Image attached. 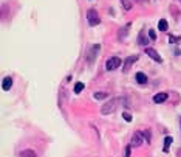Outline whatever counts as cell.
<instances>
[{
	"instance_id": "cell-1",
	"label": "cell",
	"mask_w": 181,
	"mask_h": 157,
	"mask_svg": "<svg viewBox=\"0 0 181 157\" xmlns=\"http://www.w3.org/2000/svg\"><path fill=\"white\" fill-rule=\"evenodd\" d=\"M122 101L121 98H112L110 101L107 103V104H104L102 107H101V112L104 113V115H108V113H113L115 111H116V107H118V104Z\"/></svg>"
},
{
	"instance_id": "cell-10",
	"label": "cell",
	"mask_w": 181,
	"mask_h": 157,
	"mask_svg": "<svg viewBox=\"0 0 181 157\" xmlns=\"http://www.w3.org/2000/svg\"><path fill=\"white\" fill-rule=\"evenodd\" d=\"M135 78H136V83L138 84H147V76H146V73H142V72H138L135 75Z\"/></svg>"
},
{
	"instance_id": "cell-15",
	"label": "cell",
	"mask_w": 181,
	"mask_h": 157,
	"mask_svg": "<svg viewBox=\"0 0 181 157\" xmlns=\"http://www.w3.org/2000/svg\"><path fill=\"white\" fill-rule=\"evenodd\" d=\"M158 30H161V31L167 30V20L166 19H161L160 22H158Z\"/></svg>"
},
{
	"instance_id": "cell-2",
	"label": "cell",
	"mask_w": 181,
	"mask_h": 157,
	"mask_svg": "<svg viewBox=\"0 0 181 157\" xmlns=\"http://www.w3.org/2000/svg\"><path fill=\"white\" fill-rule=\"evenodd\" d=\"M87 19H88L90 26H96V25H99V22H101L99 14H98V11H96V9H93V8H90L88 11H87Z\"/></svg>"
},
{
	"instance_id": "cell-6",
	"label": "cell",
	"mask_w": 181,
	"mask_h": 157,
	"mask_svg": "<svg viewBox=\"0 0 181 157\" xmlns=\"http://www.w3.org/2000/svg\"><path fill=\"white\" fill-rule=\"evenodd\" d=\"M138 61V55H133V56H129L127 59H125V62H124V72H129L130 67L133 66V64Z\"/></svg>"
},
{
	"instance_id": "cell-19",
	"label": "cell",
	"mask_w": 181,
	"mask_h": 157,
	"mask_svg": "<svg viewBox=\"0 0 181 157\" xmlns=\"http://www.w3.org/2000/svg\"><path fill=\"white\" fill-rule=\"evenodd\" d=\"M142 135H144L146 142H147V143H150V131H149V129H146V131L142 132Z\"/></svg>"
},
{
	"instance_id": "cell-5",
	"label": "cell",
	"mask_w": 181,
	"mask_h": 157,
	"mask_svg": "<svg viewBox=\"0 0 181 157\" xmlns=\"http://www.w3.org/2000/svg\"><path fill=\"white\" fill-rule=\"evenodd\" d=\"M146 55H149V56L153 59V61H156V62H163V58L158 55V51L153 50V48H149V47H147V48H146Z\"/></svg>"
},
{
	"instance_id": "cell-18",
	"label": "cell",
	"mask_w": 181,
	"mask_h": 157,
	"mask_svg": "<svg viewBox=\"0 0 181 157\" xmlns=\"http://www.w3.org/2000/svg\"><path fill=\"white\" fill-rule=\"evenodd\" d=\"M181 41V37L180 36H169V42H172V44H178V42Z\"/></svg>"
},
{
	"instance_id": "cell-13",
	"label": "cell",
	"mask_w": 181,
	"mask_h": 157,
	"mask_svg": "<svg viewBox=\"0 0 181 157\" xmlns=\"http://www.w3.org/2000/svg\"><path fill=\"white\" fill-rule=\"evenodd\" d=\"M172 142H173L172 137H166V138H164V148H163L164 153H167V151H169V146L172 145Z\"/></svg>"
},
{
	"instance_id": "cell-14",
	"label": "cell",
	"mask_w": 181,
	"mask_h": 157,
	"mask_svg": "<svg viewBox=\"0 0 181 157\" xmlns=\"http://www.w3.org/2000/svg\"><path fill=\"white\" fill-rule=\"evenodd\" d=\"M108 96V93H105V92H96V93H93V98L95 100H105Z\"/></svg>"
},
{
	"instance_id": "cell-21",
	"label": "cell",
	"mask_w": 181,
	"mask_h": 157,
	"mask_svg": "<svg viewBox=\"0 0 181 157\" xmlns=\"http://www.w3.org/2000/svg\"><path fill=\"white\" fill-rule=\"evenodd\" d=\"M130 154H132V145H129L127 148H125V154H124V157H130Z\"/></svg>"
},
{
	"instance_id": "cell-4",
	"label": "cell",
	"mask_w": 181,
	"mask_h": 157,
	"mask_svg": "<svg viewBox=\"0 0 181 157\" xmlns=\"http://www.w3.org/2000/svg\"><path fill=\"white\" fill-rule=\"evenodd\" d=\"M142 142H144V135H142V132H139V131H136V132H133V135H132V146H141L142 145Z\"/></svg>"
},
{
	"instance_id": "cell-11",
	"label": "cell",
	"mask_w": 181,
	"mask_h": 157,
	"mask_svg": "<svg viewBox=\"0 0 181 157\" xmlns=\"http://www.w3.org/2000/svg\"><path fill=\"white\" fill-rule=\"evenodd\" d=\"M20 157H37V154L34 149H25L20 153Z\"/></svg>"
},
{
	"instance_id": "cell-17",
	"label": "cell",
	"mask_w": 181,
	"mask_h": 157,
	"mask_svg": "<svg viewBox=\"0 0 181 157\" xmlns=\"http://www.w3.org/2000/svg\"><path fill=\"white\" fill-rule=\"evenodd\" d=\"M121 3H122V6H124L125 11L132 9V2H130V0H121Z\"/></svg>"
},
{
	"instance_id": "cell-22",
	"label": "cell",
	"mask_w": 181,
	"mask_h": 157,
	"mask_svg": "<svg viewBox=\"0 0 181 157\" xmlns=\"http://www.w3.org/2000/svg\"><path fill=\"white\" fill-rule=\"evenodd\" d=\"M122 117H124V120H125V121H132V115H130L129 112H124V113H122Z\"/></svg>"
},
{
	"instance_id": "cell-3",
	"label": "cell",
	"mask_w": 181,
	"mask_h": 157,
	"mask_svg": "<svg viewBox=\"0 0 181 157\" xmlns=\"http://www.w3.org/2000/svg\"><path fill=\"white\" fill-rule=\"evenodd\" d=\"M118 67H121V58L113 56L110 59H107V62H105V69L107 70H116Z\"/></svg>"
},
{
	"instance_id": "cell-8",
	"label": "cell",
	"mask_w": 181,
	"mask_h": 157,
	"mask_svg": "<svg viewBox=\"0 0 181 157\" xmlns=\"http://www.w3.org/2000/svg\"><path fill=\"white\" fill-rule=\"evenodd\" d=\"M167 98H169V95L166 93V92H161V93H156L155 96H153V101L160 104V103H164V101H166Z\"/></svg>"
},
{
	"instance_id": "cell-23",
	"label": "cell",
	"mask_w": 181,
	"mask_h": 157,
	"mask_svg": "<svg viewBox=\"0 0 181 157\" xmlns=\"http://www.w3.org/2000/svg\"><path fill=\"white\" fill-rule=\"evenodd\" d=\"M180 126H181V118H180Z\"/></svg>"
},
{
	"instance_id": "cell-16",
	"label": "cell",
	"mask_w": 181,
	"mask_h": 157,
	"mask_svg": "<svg viewBox=\"0 0 181 157\" xmlns=\"http://www.w3.org/2000/svg\"><path fill=\"white\" fill-rule=\"evenodd\" d=\"M84 90V83H76L74 84V93H81Z\"/></svg>"
},
{
	"instance_id": "cell-9",
	"label": "cell",
	"mask_w": 181,
	"mask_h": 157,
	"mask_svg": "<svg viewBox=\"0 0 181 157\" xmlns=\"http://www.w3.org/2000/svg\"><path fill=\"white\" fill-rule=\"evenodd\" d=\"M11 87H13V78H11V76L3 78V81H2V89H3V90H9Z\"/></svg>"
},
{
	"instance_id": "cell-20",
	"label": "cell",
	"mask_w": 181,
	"mask_h": 157,
	"mask_svg": "<svg viewBox=\"0 0 181 157\" xmlns=\"http://www.w3.org/2000/svg\"><path fill=\"white\" fill-rule=\"evenodd\" d=\"M149 37H150V41H156V33H155V30H149Z\"/></svg>"
},
{
	"instance_id": "cell-12",
	"label": "cell",
	"mask_w": 181,
	"mask_h": 157,
	"mask_svg": "<svg viewBox=\"0 0 181 157\" xmlns=\"http://www.w3.org/2000/svg\"><path fill=\"white\" fill-rule=\"evenodd\" d=\"M138 42H139L141 45H147V44H149V41H147L144 31H141V33H139V36H138Z\"/></svg>"
},
{
	"instance_id": "cell-7",
	"label": "cell",
	"mask_w": 181,
	"mask_h": 157,
	"mask_svg": "<svg viewBox=\"0 0 181 157\" xmlns=\"http://www.w3.org/2000/svg\"><path fill=\"white\" fill-rule=\"evenodd\" d=\"M98 51H99V45H93L91 47V50H90V53H88V58H87V59H88V62L91 64L93 61H95V58L98 56Z\"/></svg>"
}]
</instances>
